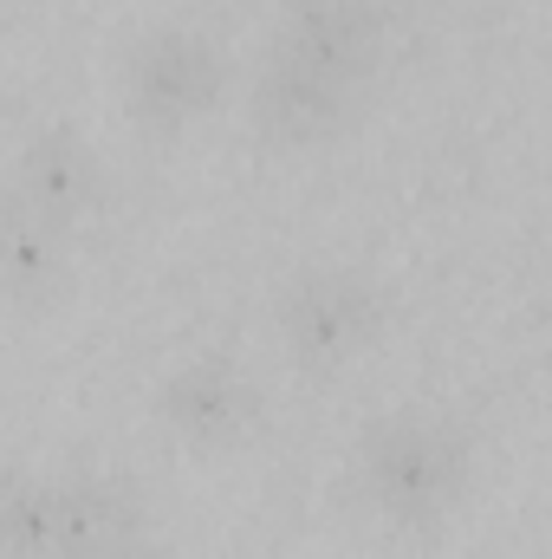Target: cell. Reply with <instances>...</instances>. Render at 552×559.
<instances>
[{
	"label": "cell",
	"mask_w": 552,
	"mask_h": 559,
	"mask_svg": "<svg viewBox=\"0 0 552 559\" xmlns=\"http://www.w3.org/2000/svg\"><path fill=\"white\" fill-rule=\"evenodd\" d=\"M475 475V449L455 423L442 417H384L364 429V488L377 495V508L429 521L442 514Z\"/></svg>",
	"instance_id": "1"
},
{
	"label": "cell",
	"mask_w": 552,
	"mask_h": 559,
	"mask_svg": "<svg viewBox=\"0 0 552 559\" xmlns=\"http://www.w3.org/2000/svg\"><path fill=\"white\" fill-rule=\"evenodd\" d=\"M279 325H286L292 352L345 358V352L371 345V332L384 325V293L351 267H312L279 293Z\"/></svg>",
	"instance_id": "2"
},
{
	"label": "cell",
	"mask_w": 552,
	"mask_h": 559,
	"mask_svg": "<svg viewBox=\"0 0 552 559\" xmlns=\"http://www.w3.org/2000/svg\"><path fill=\"white\" fill-rule=\"evenodd\" d=\"M384 46V13L371 0H292L279 26V59L312 66L338 85L364 79Z\"/></svg>",
	"instance_id": "3"
},
{
	"label": "cell",
	"mask_w": 552,
	"mask_h": 559,
	"mask_svg": "<svg viewBox=\"0 0 552 559\" xmlns=\"http://www.w3.org/2000/svg\"><path fill=\"white\" fill-rule=\"evenodd\" d=\"M124 85H131V105H137L143 118L182 124V118H195V111L215 105L221 59H215V46L202 33H149L137 52H131Z\"/></svg>",
	"instance_id": "4"
},
{
	"label": "cell",
	"mask_w": 552,
	"mask_h": 559,
	"mask_svg": "<svg viewBox=\"0 0 552 559\" xmlns=\"http://www.w3.org/2000/svg\"><path fill=\"white\" fill-rule=\"evenodd\" d=\"M163 417L195 442H228L254 423V378L221 358H195L163 378Z\"/></svg>",
	"instance_id": "5"
},
{
	"label": "cell",
	"mask_w": 552,
	"mask_h": 559,
	"mask_svg": "<svg viewBox=\"0 0 552 559\" xmlns=\"http://www.w3.org/2000/svg\"><path fill=\"white\" fill-rule=\"evenodd\" d=\"M131 534H137V508L124 481H105V475L52 481V559H98Z\"/></svg>",
	"instance_id": "6"
},
{
	"label": "cell",
	"mask_w": 552,
	"mask_h": 559,
	"mask_svg": "<svg viewBox=\"0 0 552 559\" xmlns=\"http://www.w3.org/2000/svg\"><path fill=\"white\" fill-rule=\"evenodd\" d=\"M254 118L274 131V138H325L338 118H345V85L312 72V66H292V59H274L254 85Z\"/></svg>",
	"instance_id": "7"
},
{
	"label": "cell",
	"mask_w": 552,
	"mask_h": 559,
	"mask_svg": "<svg viewBox=\"0 0 552 559\" xmlns=\"http://www.w3.org/2000/svg\"><path fill=\"white\" fill-rule=\"evenodd\" d=\"M98 189V156L72 131H46L20 150V202H33L46 222H65Z\"/></svg>",
	"instance_id": "8"
},
{
	"label": "cell",
	"mask_w": 552,
	"mask_h": 559,
	"mask_svg": "<svg viewBox=\"0 0 552 559\" xmlns=\"http://www.w3.org/2000/svg\"><path fill=\"white\" fill-rule=\"evenodd\" d=\"M59 267H65L59 222H46L20 195H0V293L7 299H39V293H52Z\"/></svg>",
	"instance_id": "9"
},
{
	"label": "cell",
	"mask_w": 552,
	"mask_h": 559,
	"mask_svg": "<svg viewBox=\"0 0 552 559\" xmlns=\"http://www.w3.org/2000/svg\"><path fill=\"white\" fill-rule=\"evenodd\" d=\"M0 559H52V481L39 475L0 481Z\"/></svg>",
	"instance_id": "10"
},
{
	"label": "cell",
	"mask_w": 552,
	"mask_h": 559,
	"mask_svg": "<svg viewBox=\"0 0 552 559\" xmlns=\"http://www.w3.org/2000/svg\"><path fill=\"white\" fill-rule=\"evenodd\" d=\"M98 559H169L156 540H143V534H131V540H118L111 554H98Z\"/></svg>",
	"instance_id": "11"
}]
</instances>
